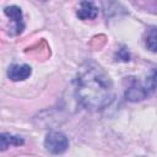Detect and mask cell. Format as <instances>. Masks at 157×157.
Wrapping results in <instances>:
<instances>
[{
	"label": "cell",
	"mask_w": 157,
	"mask_h": 157,
	"mask_svg": "<svg viewBox=\"0 0 157 157\" xmlns=\"http://www.w3.org/2000/svg\"><path fill=\"white\" fill-rule=\"evenodd\" d=\"M44 147L50 153H54V155L63 153L69 147V140L60 131H50L47 134L44 139Z\"/></svg>",
	"instance_id": "obj_3"
},
{
	"label": "cell",
	"mask_w": 157,
	"mask_h": 157,
	"mask_svg": "<svg viewBox=\"0 0 157 157\" xmlns=\"http://www.w3.org/2000/svg\"><path fill=\"white\" fill-rule=\"evenodd\" d=\"M117 56L120 59V60H123V61H128L129 60V53H128V50L125 49V48H121V49H119L118 50V53H117Z\"/></svg>",
	"instance_id": "obj_9"
},
{
	"label": "cell",
	"mask_w": 157,
	"mask_h": 157,
	"mask_svg": "<svg viewBox=\"0 0 157 157\" xmlns=\"http://www.w3.org/2000/svg\"><path fill=\"white\" fill-rule=\"evenodd\" d=\"M4 12L5 15L15 23V32L13 34H20L22 33V31L25 29V22H23V15H22V11L18 6L16 5H11V6H6L4 9Z\"/></svg>",
	"instance_id": "obj_4"
},
{
	"label": "cell",
	"mask_w": 157,
	"mask_h": 157,
	"mask_svg": "<svg viewBox=\"0 0 157 157\" xmlns=\"http://www.w3.org/2000/svg\"><path fill=\"white\" fill-rule=\"evenodd\" d=\"M146 47L151 50V52H156V28L151 27L147 29V36L145 39Z\"/></svg>",
	"instance_id": "obj_8"
},
{
	"label": "cell",
	"mask_w": 157,
	"mask_h": 157,
	"mask_svg": "<svg viewBox=\"0 0 157 157\" xmlns=\"http://www.w3.org/2000/svg\"><path fill=\"white\" fill-rule=\"evenodd\" d=\"M31 74H32V69L29 65L26 64L22 65L12 64L7 70V76L12 81H25L31 76Z\"/></svg>",
	"instance_id": "obj_6"
},
{
	"label": "cell",
	"mask_w": 157,
	"mask_h": 157,
	"mask_svg": "<svg viewBox=\"0 0 157 157\" xmlns=\"http://www.w3.org/2000/svg\"><path fill=\"white\" fill-rule=\"evenodd\" d=\"M76 15L80 20H94L98 15V9L92 2V0H82L77 7Z\"/></svg>",
	"instance_id": "obj_5"
},
{
	"label": "cell",
	"mask_w": 157,
	"mask_h": 157,
	"mask_svg": "<svg viewBox=\"0 0 157 157\" xmlns=\"http://www.w3.org/2000/svg\"><path fill=\"white\" fill-rule=\"evenodd\" d=\"M76 97L88 110H102L114 99L113 82L94 63L83 64L76 75Z\"/></svg>",
	"instance_id": "obj_1"
},
{
	"label": "cell",
	"mask_w": 157,
	"mask_h": 157,
	"mask_svg": "<svg viewBox=\"0 0 157 157\" xmlns=\"http://www.w3.org/2000/svg\"><path fill=\"white\" fill-rule=\"evenodd\" d=\"M37 1H47V0H37Z\"/></svg>",
	"instance_id": "obj_10"
},
{
	"label": "cell",
	"mask_w": 157,
	"mask_h": 157,
	"mask_svg": "<svg viewBox=\"0 0 157 157\" xmlns=\"http://www.w3.org/2000/svg\"><path fill=\"white\" fill-rule=\"evenodd\" d=\"M23 139L17 135H11L9 132L0 134V151L7 150L10 146H21L23 145Z\"/></svg>",
	"instance_id": "obj_7"
},
{
	"label": "cell",
	"mask_w": 157,
	"mask_h": 157,
	"mask_svg": "<svg viewBox=\"0 0 157 157\" xmlns=\"http://www.w3.org/2000/svg\"><path fill=\"white\" fill-rule=\"evenodd\" d=\"M155 70L152 71L151 76L147 77L145 85H142L141 82H139L137 80H134L132 83L129 86V88L126 90V99L131 101V102H139L142 101L145 98H147L153 91H155Z\"/></svg>",
	"instance_id": "obj_2"
}]
</instances>
